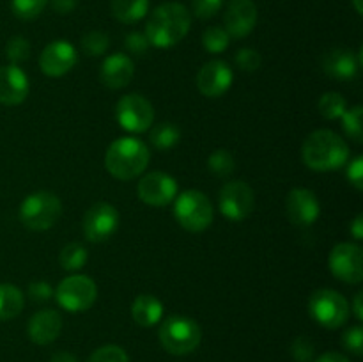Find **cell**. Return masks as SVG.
<instances>
[{"instance_id": "6da1fadb", "label": "cell", "mask_w": 363, "mask_h": 362, "mask_svg": "<svg viewBox=\"0 0 363 362\" xmlns=\"http://www.w3.org/2000/svg\"><path fill=\"white\" fill-rule=\"evenodd\" d=\"M191 14L183 4L165 2L156 7L145 23V38L156 48H170L188 34Z\"/></svg>"}, {"instance_id": "7a4b0ae2", "label": "cell", "mask_w": 363, "mask_h": 362, "mask_svg": "<svg viewBox=\"0 0 363 362\" xmlns=\"http://www.w3.org/2000/svg\"><path fill=\"white\" fill-rule=\"evenodd\" d=\"M303 163L318 172L339 170L347 165L350 146L340 135L332 130H318L305 138L301 146Z\"/></svg>"}, {"instance_id": "3957f363", "label": "cell", "mask_w": 363, "mask_h": 362, "mask_svg": "<svg viewBox=\"0 0 363 362\" xmlns=\"http://www.w3.org/2000/svg\"><path fill=\"white\" fill-rule=\"evenodd\" d=\"M149 160L151 153L144 142L135 137H121L106 149L105 167L117 180L130 181L144 172Z\"/></svg>"}, {"instance_id": "277c9868", "label": "cell", "mask_w": 363, "mask_h": 362, "mask_svg": "<svg viewBox=\"0 0 363 362\" xmlns=\"http://www.w3.org/2000/svg\"><path fill=\"white\" fill-rule=\"evenodd\" d=\"M158 336L162 346L172 355L191 353L202 339L201 327L186 316H169L160 327Z\"/></svg>"}, {"instance_id": "5b68a950", "label": "cell", "mask_w": 363, "mask_h": 362, "mask_svg": "<svg viewBox=\"0 0 363 362\" xmlns=\"http://www.w3.org/2000/svg\"><path fill=\"white\" fill-rule=\"evenodd\" d=\"M62 213V202L52 192H34L27 195L20 204V222L27 229L46 231L59 220Z\"/></svg>"}, {"instance_id": "8992f818", "label": "cell", "mask_w": 363, "mask_h": 362, "mask_svg": "<svg viewBox=\"0 0 363 362\" xmlns=\"http://www.w3.org/2000/svg\"><path fill=\"white\" fill-rule=\"evenodd\" d=\"M174 216L181 227L191 233L208 229L213 222V204L199 190H186L174 199Z\"/></svg>"}, {"instance_id": "52a82bcc", "label": "cell", "mask_w": 363, "mask_h": 362, "mask_svg": "<svg viewBox=\"0 0 363 362\" xmlns=\"http://www.w3.org/2000/svg\"><path fill=\"white\" fill-rule=\"evenodd\" d=\"M312 319L325 329H339L350 318V304L335 290H318L308 300Z\"/></svg>"}, {"instance_id": "ba28073f", "label": "cell", "mask_w": 363, "mask_h": 362, "mask_svg": "<svg viewBox=\"0 0 363 362\" xmlns=\"http://www.w3.org/2000/svg\"><path fill=\"white\" fill-rule=\"evenodd\" d=\"M53 297L57 298V304L66 311L84 312L94 305L98 298V286L91 277L77 273V275L66 277L57 286Z\"/></svg>"}, {"instance_id": "9c48e42d", "label": "cell", "mask_w": 363, "mask_h": 362, "mask_svg": "<svg viewBox=\"0 0 363 362\" xmlns=\"http://www.w3.org/2000/svg\"><path fill=\"white\" fill-rule=\"evenodd\" d=\"M116 117L123 130L131 133H144L155 121V109L151 102L142 94H126L117 102Z\"/></svg>"}, {"instance_id": "30bf717a", "label": "cell", "mask_w": 363, "mask_h": 362, "mask_svg": "<svg viewBox=\"0 0 363 362\" xmlns=\"http://www.w3.org/2000/svg\"><path fill=\"white\" fill-rule=\"evenodd\" d=\"M254 190L245 181H229L220 190V212L225 219L233 220V222H240V220L247 219L254 212Z\"/></svg>"}, {"instance_id": "8fae6325", "label": "cell", "mask_w": 363, "mask_h": 362, "mask_svg": "<svg viewBox=\"0 0 363 362\" xmlns=\"http://www.w3.org/2000/svg\"><path fill=\"white\" fill-rule=\"evenodd\" d=\"M330 272L346 284H360L363 279V252L357 243H339L328 258Z\"/></svg>"}, {"instance_id": "7c38bea8", "label": "cell", "mask_w": 363, "mask_h": 362, "mask_svg": "<svg viewBox=\"0 0 363 362\" xmlns=\"http://www.w3.org/2000/svg\"><path fill=\"white\" fill-rule=\"evenodd\" d=\"M119 227V212L108 202H96L84 216V234L89 241H106Z\"/></svg>"}, {"instance_id": "4fadbf2b", "label": "cell", "mask_w": 363, "mask_h": 362, "mask_svg": "<svg viewBox=\"0 0 363 362\" xmlns=\"http://www.w3.org/2000/svg\"><path fill=\"white\" fill-rule=\"evenodd\" d=\"M138 197L149 206H156V208H162V206L170 204V202L176 199L177 195V183L170 174L160 172H149L138 181Z\"/></svg>"}, {"instance_id": "5bb4252c", "label": "cell", "mask_w": 363, "mask_h": 362, "mask_svg": "<svg viewBox=\"0 0 363 362\" xmlns=\"http://www.w3.org/2000/svg\"><path fill=\"white\" fill-rule=\"evenodd\" d=\"M77 48L69 41H53L45 46L39 57V66L46 77H62L77 64Z\"/></svg>"}, {"instance_id": "9a60e30c", "label": "cell", "mask_w": 363, "mask_h": 362, "mask_svg": "<svg viewBox=\"0 0 363 362\" xmlns=\"http://www.w3.org/2000/svg\"><path fill=\"white\" fill-rule=\"evenodd\" d=\"M234 73L225 60H209L197 73V87L208 98H220L233 85Z\"/></svg>"}, {"instance_id": "2e32d148", "label": "cell", "mask_w": 363, "mask_h": 362, "mask_svg": "<svg viewBox=\"0 0 363 362\" xmlns=\"http://www.w3.org/2000/svg\"><path fill=\"white\" fill-rule=\"evenodd\" d=\"M286 209L291 222L300 227L312 226L321 213L318 197L314 192L307 190V188H293L287 195Z\"/></svg>"}, {"instance_id": "e0dca14e", "label": "cell", "mask_w": 363, "mask_h": 362, "mask_svg": "<svg viewBox=\"0 0 363 362\" xmlns=\"http://www.w3.org/2000/svg\"><path fill=\"white\" fill-rule=\"evenodd\" d=\"M223 21L230 38H247L257 23V7L252 0H233L227 6Z\"/></svg>"}, {"instance_id": "ac0fdd59", "label": "cell", "mask_w": 363, "mask_h": 362, "mask_svg": "<svg viewBox=\"0 0 363 362\" xmlns=\"http://www.w3.org/2000/svg\"><path fill=\"white\" fill-rule=\"evenodd\" d=\"M28 96V78L20 66L7 64L0 67V103L20 105Z\"/></svg>"}, {"instance_id": "d6986e66", "label": "cell", "mask_w": 363, "mask_h": 362, "mask_svg": "<svg viewBox=\"0 0 363 362\" xmlns=\"http://www.w3.org/2000/svg\"><path fill=\"white\" fill-rule=\"evenodd\" d=\"M362 52L363 50L360 48V53L357 57L351 50L346 48L330 50L323 57V70L328 77L337 78V80H353L358 73V67L363 62Z\"/></svg>"}, {"instance_id": "ffe728a7", "label": "cell", "mask_w": 363, "mask_h": 362, "mask_svg": "<svg viewBox=\"0 0 363 362\" xmlns=\"http://www.w3.org/2000/svg\"><path fill=\"white\" fill-rule=\"evenodd\" d=\"M27 330L32 343L45 346L59 337L62 330V316L53 309H43L28 319Z\"/></svg>"}, {"instance_id": "44dd1931", "label": "cell", "mask_w": 363, "mask_h": 362, "mask_svg": "<svg viewBox=\"0 0 363 362\" xmlns=\"http://www.w3.org/2000/svg\"><path fill=\"white\" fill-rule=\"evenodd\" d=\"M135 75V64L124 53H112L101 64L99 78L108 89H123L131 82Z\"/></svg>"}, {"instance_id": "7402d4cb", "label": "cell", "mask_w": 363, "mask_h": 362, "mask_svg": "<svg viewBox=\"0 0 363 362\" xmlns=\"http://www.w3.org/2000/svg\"><path fill=\"white\" fill-rule=\"evenodd\" d=\"M131 316L140 327H152L162 319L163 304L152 295H140L133 300Z\"/></svg>"}, {"instance_id": "603a6c76", "label": "cell", "mask_w": 363, "mask_h": 362, "mask_svg": "<svg viewBox=\"0 0 363 362\" xmlns=\"http://www.w3.org/2000/svg\"><path fill=\"white\" fill-rule=\"evenodd\" d=\"M149 0H112V14L123 23H137L147 14Z\"/></svg>"}, {"instance_id": "cb8c5ba5", "label": "cell", "mask_w": 363, "mask_h": 362, "mask_svg": "<svg viewBox=\"0 0 363 362\" xmlns=\"http://www.w3.org/2000/svg\"><path fill=\"white\" fill-rule=\"evenodd\" d=\"M25 304L23 293L13 284H0V322L16 318Z\"/></svg>"}, {"instance_id": "d4e9b609", "label": "cell", "mask_w": 363, "mask_h": 362, "mask_svg": "<svg viewBox=\"0 0 363 362\" xmlns=\"http://www.w3.org/2000/svg\"><path fill=\"white\" fill-rule=\"evenodd\" d=\"M181 131L174 123H160L151 128V144L160 151L174 148L179 142Z\"/></svg>"}, {"instance_id": "484cf974", "label": "cell", "mask_w": 363, "mask_h": 362, "mask_svg": "<svg viewBox=\"0 0 363 362\" xmlns=\"http://www.w3.org/2000/svg\"><path fill=\"white\" fill-rule=\"evenodd\" d=\"M59 263L66 272H78L87 263V251L80 243H67L60 251Z\"/></svg>"}, {"instance_id": "4316f807", "label": "cell", "mask_w": 363, "mask_h": 362, "mask_svg": "<svg viewBox=\"0 0 363 362\" xmlns=\"http://www.w3.org/2000/svg\"><path fill=\"white\" fill-rule=\"evenodd\" d=\"M346 110L347 102L340 92H326L319 99V114L328 121L340 119Z\"/></svg>"}, {"instance_id": "83f0119b", "label": "cell", "mask_w": 363, "mask_h": 362, "mask_svg": "<svg viewBox=\"0 0 363 362\" xmlns=\"http://www.w3.org/2000/svg\"><path fill=\"white\" fill-rule=\"evenodd\" d=\"M208 167L215 176L227 177L234 172L236 162H234V156L227 149H216L209 155Z\"/></svg>"}, {"instance_id": "f1b7e54d", "label": "cell", "mask_w": 363, "mask_h": 362, "mask_svg": "<svg viewBox=\"0 0 363 362\" xmlns=\"http://www.w3.org/2000/svg\"><path fill=\"white\" fill-rule=\"evenodd\" d=\"M230 35L223 27H209L202 34V46L211 53H222L229 48Z\"/></svg>"}, {"instance_id": "f546056e", "label": "cell", "mask_w": 363, "mask_h": 362, "mask_svg": "<svg viewBox=\"0 0 363 362\" xmlns=\"http://www.w3.org/2000/svg\"><path fill=\"white\" fill-rule=\"evenodd\" d=\"M362 117H363V109L360 105L353 106V109L346 110L342 114V128L346 131V135L350 138H353L354 142H360L363 141V126H362Z\"/></svg>"}, {"instance_id": "4dcf8cb0", "label": "cell", "mask_w": 363, "mask_h": 362, "mask_svg": "<svg viewBox=\"0 0 363 362\" xmlns=\"http://www.w3.org/2000/svg\"><path fill=\"white\" fill-rule=\"evenodd\" d=\"M110 39L105 32L101 31H91L82 38V50L85 55L89 57H98L108 50Z\"/></svg>"}, {"instance_id": "1f68e13d", "label": "cell", "mask_w": 363, "mask_h": 362, "mask_svg": "<svg viewBox=\"0 0 363 362\" xmlns=\"http://www.w3.org/2000/svg\"><path fill=\"white\" fill-rule=\"evenodd\" d=\"M46 4L48 0H11L13 13L25 21L38 18L45 11Z\"/></svg>"}, {"instance_id": "d6a6232c", "label": "cell", "mask_w": 363, "mask_h": 362, "mask_svg": "<svg viewBox=\"0 0 363 362\" xmlns=\"http://www.w3.org/2000/svg\"><path fill=\"white\" fill-rule=\"evenodd\" d=\"M6 57L9 59L11 64L18 66V64L25 62L30 57V43L21 35L11 38L6 45Z\"/></svg>"}, {"instance_id": "836d02e7", "label": "cell", "mask_w": 363, "mask_h": 362, "mask_svg": "<svg viewBox=\"0 0 363 362\" xmlns=\"http://www.w3.org/2000/svg\"><path fill=\"white\" fill-rule=\"evenodd\" d=\"M87 362H130V358H128L126 351L117 344H105L92 351Z\"/></svg>"}, {"instance_id": "e575fe53", "label": "cell", "mask_w": 363, "mask_h": 362, "mask_svg": "<svg viewBox=\"0 0 363 362\" xmlns=\"http://www.w3.org/2000/svg\"><path fill=\"white\" fill-rule=\"evenodd\" d=\"M315 348L308 337H296V339L291 343V355L296 362H311L314 358Z\"/></svg>"}, {"instance_id": "d590c367", "label": "cell", "mask_w": 363, "mask_h": 362, "mask_svg": "<svg viewBox=\"0 0 363 362\" xmlns=\"http://www.w3.org/2000/svg\"><path fill=\"white\" fill-rule=\"evenodd\" d=\"M234 60H236L238 67H240L241 71H248V73H250V71H255L261 66L262 57L257 50L241 48L240 52L236 53V57H234Z\"/></svg>"}, {"instance_id": "8d00e7d4", "label": "cell", "mask_w": 363, "mask_h": 362, "mask_svg": "<svg viewBox=\"0 0 363 362\" xmlns=\"http://www.w3.org/2000/svg\"><path fill=\"white\" fill-rule=\"evenodd\" d=\"M342 344L347 351H351L353 355L360 357L363 353V330L362 327H351L344 332L342 336Z\"/></svg>"}, {"instance_id": "74e56055", "label": "cell", "mask_w": 363, "mask_h": 362, "mask_svg": "<svg viewBox=\"0 0 363 362\" xmlns=\"http://www.w3.org/2000/svg\"><path fill=\"white\" fill-rule=\"evenodd\" d=\"M223 0H194V14L201 20L213 18L222 9Z\"/></svg>"}, {"instance_id": "f35d334b", "label": "cell", "mask_w": 363, "mask_h": 362, "mask_svg": "<svg viewBox=\"0 0 363 362\" xmlns=\"http://www.w3.org/2000/svg\"><path fill=\"white\" fill-rule=\"evenodd\" d=\"M53 287L46 280H34L28 286V297L34 302H46L53 297Z\"/></svg>"}, {"instance_id": "ab89813d", "label": "cell", "mask_w": 363, "mask_h": 362, "mask_svg": "<svg viewBox=\"0 0 363 362\" xmlns=\"http://www.w3.org/2000/svg\"><path fill=\"white\" fill-rule=\"evenodd\" d=\"M346 176L350 180V183L353 185L357 190H363V158L357 156L354 160H351L350 165H347Z\"/></svg>"}, {"instance_id": "60d3db41", "label": "cell", "mask_w": 363, "mask_h": 362, "mask_svg": "<svg viewBox=\"0 0 363 362\" xmlns=\"http://www.w3.org/2000/svg\"><path fill=\"white\" fill-rule=\"evenodd\" d=\"M126 48L131 53H135V55H142L144 52H147L149 41L145 34H142V32H130L126 35Z\"/></svg>"}, {"instance_id": "b9f144b4", "label": "cell", "mask_w": 363, "mask_h": 362, "mask_svg": "<svg viewBox=\"0 0 363 362\" xmlns=\"http://www.w3.org/2000/svg\"><path fill=\"white\" fill-rule=\"evenodd\" d=\"M52 6L59 14H67L77 7V0H52Z\"/></svg>"}, {"instance_id": "7bdbcfd3", "label": "cell", "mask_w": 363, "mask_h": 362, "mask_svg": "<svg viewBox=\"0 0 363 362\" xmlns=\"http://www.w3.org/2000/svg\"><path fill=\"white\" fill-rule=\"evenodd\" d=\"M315 362H351L346 355L337 353V351H326Z\"/></svg>"}, {"instance_id": "ee69618b", "label": "cell", "mask_w": 363, "mask_h": 362, "mask_svg": "<svg viewBox=\"0 0 363 362\" xmlns=\"http://www.w3.org/2000/svg\"><path fill=\"white\" fill-rule=\"evenodd\" d=\"M350 231H351V234L357 238V240H362V238H363V216L362 215H358L357 219L353 220Z\"/></svg>"}, {"instance_id": "f6af8a7d", "label": "cell", "mask_w": 363, "mask_h": 362, "mask_svg": "<svg viewBox=\"0 0 363 362\" xmlns=\"http://www.w3.org/2000/svg\"><path fill=\"white\" fill-rule=\"evenodd\" d=\"M50 362H78L77 357L69 351H57V353L52 355Z\"/></svg>"}, {"instance_id": "bcb514c9", "label": "cell", "mask_w": 363, "mask_h": 362, "mask_svg": "<svg viewBox=\"0 0 363 362\" xmlns=\"http://www.w3.org/2000/svg\"><path fill=\"white\" fill-rule=\"evenodd\" d=\"M362 297L363 293H357V297H354V302H353V311H354V316H357L358 322H362L363 319V307H362Z\"/></svg>"}, {"instance_id": "7dc6e473", "label": "cell", "mask_w": 363, "mask_h": 362, "mask_svg": "<svg viewBox=\"0 0 363 362\" xmlns=\"http://www.w3.org/2000/svg\"><path fill=\"white\" fill-rule=\"evenodd\" d=\"M353 6H354V9H357L358 14H363V4H362V0H353Z\"/></svg>"}]
</instances>
